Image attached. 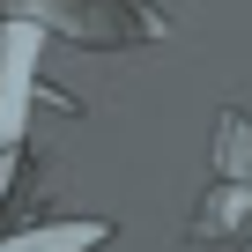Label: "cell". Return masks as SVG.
Masks as SVG:
<instances>
[{
	"mask_svg": "<svg viewBox=\"0 0 252 252\" xmlns=\"http://www.w3.org/2000/svg\"><path fill=\"white\" fill-rule=\"evenodd\" d=\"M96 245H111V222L104 215H60V222L0 237V252H96Z\"/></svg>",
	"mask_w": 252,
	"mask_h": 252,
	"instance_id": "2",
	"label": "cell"
},
{
	"mask_svg": "<svg viewBox=\"0 0 252 252\" xmlns=\"http://www.w3.org/2000/svg\"><path fill=\"white\" fill-rule=\"evenodd\" d=\"M208 245H245L252 237V119L215 111V156H208V193L186 222Z\"/></svg>",
	"mask_w": 252,
	"mask_h": 252,
	"instance_id": "1",
	"label": "cell"
},
{
	"mask_svg": "<svg viewBox=\"0 0 252 252\" xmlns=\"http://www.w3.org/2000/svg\"><path fill=\"white\" fill-rule=\"evenodd\" d=\"M245 252H252V237H245Z\"/></svg>",
	"mask_w": 252,
	"mask_h": 252,
	"instance_id": "4",
	"label": "cell"
},
{
	"mask_svg": "<svg viewBox=\"0 0 252 252\" xmlns=\"http://www.w3.org/2000/svg\"><path fill=\"white\" fill-rule=\"evenodd\" d=\"M8 186H15V149L0 156V200H8Z\"/></svg>",
	"mask_w": 252,
	"mask_h": 252,
	"instance_id": "3",
	"label": "cell"
}]
</instances>
